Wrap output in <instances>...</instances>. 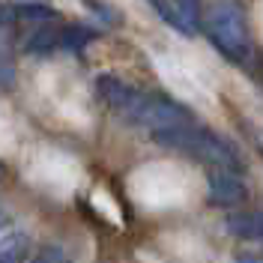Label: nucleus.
<instances>
[{
    "label": "nucleus",
    "instance_id": "9",
    "mask_svg": "<svg viewBox=\"0 0 263 263\" xmlns=\"http://www.w3.org/2000/svg\"><path fill=\"white\" fill-rule=\"evenodd\" d=\"M99 33L93 30V27H81V24H69L66 30H60V42H63L66 48H72V51H81L87 48L93 39H96Z\"/></svg>",
    "mask_w": 263,
    "mask_h": 263
},
{
    "label": "nucleus",
    "instance_id": "19",
    "mask_svg": "<svg viewBox=\"0 0 263 263\" xmlns=\"http://www.w3.org/2000/svg\"><path fill=\"white\" fill-rule=\"evenodd\" d=\"M0 177H3V167H0Z\"/></svg>",
    "mask_w": 263,
    "mask_h": 263
},
{
    "label": "nucleus",
    "instance_id": "6",
    "mask_svg": "<svg viewBox=\"0 0 263 263\" xmlns=\"http://www.w3.org/2000/svg\"><path fill=\"white\" fill-rule=\"evenodd\" d=\"M30 254V239L18 230H9L0 236V263H24Z\"/></svg>",
    "mask_w": 263,
    "mask_h": 263
},
{
    "label": "nucleus",
    "instance_id": "14",
    "mask_svg": "<svg viewBox=\"0 0 263 263\" xmlns=\"http://www.w3.org/2000/svg\"><path fill=\"white\" fill-rule=\"evenodd\" d=\"M84 3H87V6H93V12H96L99 18H105L108 24H120V15H117L108 3H102V0H84Z\"/></svg>",
    "mask_w": 263,
    "mask_h": 263
},
{
    "label": "nucleus",
    "instance_id": "12",
    "mask_svg": "<svg viewBox=\"0 0 263 263\" xmlns=\"http://www.w3.org/2000/svg\"><path fill=\"white\" fill-rule=\"evenodd\" d=\"M12 84H15V66H12L6 51H0V90H6Z\"/></svg>",
    "mask_w": 263,
    "mask_h": 263
},
{
    "label": "nucleus",
    "instance_id": "17",
    "mask_svg": "<svg viewBox=\"0 0 263 263\" xmlns=\"http://www.w3.org/2000/svg\"><path fill=\"white\" fill-rule=\"evenodd\" d=\"M260 239H263V210H260Z\"/></svg>",
    "mask_w": 263,
    "mask_h": 263
},
{
    "label": "nucleus",
    "instance_id": "7",
    "mask_svg": "<svg viewBox=\"0 0 263 263\" xmlns=\"http://www.w3.org/2000/svg\"><path fill=\"white\" fill-rule=\"evenodd\" d=\"M147 3L164 18V21H167V24H171V27H174V30H180L182 36H192V33H195L192 21L185 18V12H182L177 3H171V0H147Z\"/></svg>",
    "mask_w": 263,
    "mask_h": 263
},
{
    "label": "nucleus",
    "instance_id": "5",
    "mask_svg": "<svg viewBox=\"0 0 263 263\" xmlns=\"http://www.w3.org/2000/svg\"><path fill=\"white\" fill-rule=\"evenodd\" d=\"M210 197L215 206H239L248 197V189L239 171L230 167H213L210 171Z\"/></svg>",
    "mask_w": 263,
    "mask_h": 263
},
{
    "label": "nucleus",
    "instance_id": "1",
    "mask_svg": "<svg viewBox=\"0 0 263 263\" xmlns=\"http://www.w3.org/2000/svg\"><path fill=\"white\" fill-rule=\"evenodd\" d=\"M153 141L162 144V147H167V149L192 153L195 159L213 164V167H230V171H239V167H242L239 156L233 153V147H230L228 141L218 138V135H213L210 129H203V126H192V123H185V126L156 129L153 132Z\"/></svg>",
    "mask_w": 263,
    "mask_h": 263
},
{
    "label": "nucleus",
    "instance_id": "2",
    "mask_svg": "<svg viewBox=\"0 0 263 263\" xmlns=\"http://www.w3.org/2000/svg\"><path fill=\"white\" fill-rule=\"evenodd\" d=\"M206 36L233 63L251 60V36L239 0H215L206 9Z\"/></svg>",
    "mask_w": 263,
    "mask_h": 263
},
{
    "label": "nucleus",
    "instance_id": "13",
    "mask_svg": "<svg viewBox=\"0 0 263 263\" xmlns=\"http://www.w3.org/2000/svg\"><path fill=\"white\" fill-rule=\"evenodd\" d=\"M33 263H66V254H63V248H57V246H45L36 257H33Z\"/></svg>",
    "mask_w": 263,
    "mask_h": 263
},
{
    "label": "nucleus",
    "instance_id": "4",
    "mask_svg": "<svg viewBox=\"0 0 263 263\" xmlns=\"http://www.w3.org/2000/svg\"><path fill=\"white\" fill-rule=\"evenodd\" d=\"M96 90H99V96L105 99V105H108L111 111H117L123 120H132V123H135V117H138V111H141V102H144V96H147V93L129 87L126 81H120V78H114V75H99Z\"/></svg>",
    "mask_w": 263,
    "mask_h": 263
},
{
    "label": "nucleus",
    "instance_id": "15",
    "mask_svg": "<svg viewBox=\"0 0 263 263\" xmlns=\"http://www.w3.org/2000/svg\"><path fill=\"white\" fill-rule=\"evenodd\" d=\"M236 263H263V257H257V254H242V257H236Z\"/></svg>",
    "mask_w": 263,
    "mask_h": 263
},
{
    "label": "nucleus",
    "instance_id": "3",
    "mask_svg": "<svg viewBox=\"0 0 263 263\" xmlns=\"http://www.w3.org/2000/svg\"><path fill=\"white\" fill-rule=\"evenodd\" d=\"M135 123H141V126H147L149 132L156 129H167V126H185V123H192V114L177 105V102H171L167 96H144L141 102V111L135 117Z\"/></svg>",
    "mask_w": 263,
    "mask_h": 263
},
{
    "label": "nucleus",
    "instance_id": "11",
    "mask_svg": "<svg viewBox=\"0 0 263 263\" xmlns=\"http://www.w3.org/2000/svg\"><path fill=\"white\" fill-rule=\"evenodd\" d=\"M15 15L30 18V21H48V18H54V9L45 3H21V6H15Z\"/></svg>",
    "mask_w": 263,
    "mask_h": 263
},
{
    "label": "nucleus",
    "instance_id": "10",
    "mask_svg": "<svg viewBox=\"0 0 263 263\" xmlns=\"http://www.w3.org/2000/svg\"><path fill=\"white\" fill-rule=\"evenodd\" d=\"M57 42H60V30H57V27H39V30H33L30 36H27L24 48L33 51V54H45V51H51Z\"/></svg>",
    "mask_w": 263,
    "mask_h": 263
},
{
    "label": "nucleus",
    "instance_id": "18",
    "mask_svg": "<svg viewBox=\"0 0 263 263\" xmlns=\"http://www.w3.org/2000/svg\"><path fill=\"white\" fill-rule=\"evenodd\" d=\"M0 224H3V213H0Z\"/></svg>",
    "mask_w": 263,
    "mask_h": 263
},
{
    "label": "nucleus",
    "instance_id": "8",
    "mask_svg": "<svg viewBox=\"0 0 263 263\" xmlns=\"http://www.w3.org/2000/svg\"><path fill=\"white\" fill-rule=\"evenodd\" d=\"M228 230L236 239H260V210L257 213H236L228 218Z\"/></svg>",
    "mask_w": 263,
    "mask_h": 263
},
{
    "label": "nucleus",
    "instance_id": "16",
    "mask_svg": "<svg viewBox=\"0 0 263 263\" xmlns=\"http://www.w3.org/2000/svg\"><path fill=\"white\" fill-rule=\"evenodd\" d=\"M254 138H257V147H260V153H263V129L254 132Z\"/></svg>",
    "mask_w": 263,
    "mask_h": 263
}]
</instances>
